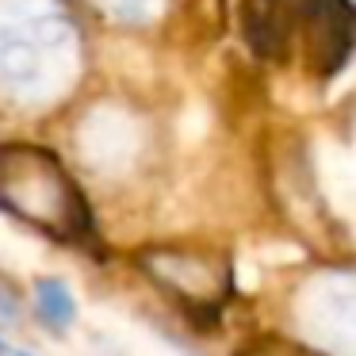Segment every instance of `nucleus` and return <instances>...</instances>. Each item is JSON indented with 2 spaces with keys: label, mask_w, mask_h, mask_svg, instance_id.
Instances as JSON below:
<instances>
[{
  "label": "nucleus",
  "mask_w": 356,
  "mask_h": 356,
  "mask_svg": "<svg viewBox=\"0 0 356 356\" xmlns=\"http://www.w3.org/2000/svg\"><path fill=\"white\" fill-rule=\"evenodd\" d=\"M0 356H35V353H27V348H16V345H8V341L0 337Z\"/></svg>",
  "instance_id": "nucleus-5"
},
{
  "label": "nucleus",
  "mask_w": 356,
  "mask_h": 356,
  "mask_svg": "<svg viewBox=\"0 0 356 356\" xmlns=\"http://www.w3.org/2000/svg\"><path fill=\"white\" fill-rule=\"evenodd\" d=\"M35 307H39V318L50 330H70L73 318H77V302H73L70 287L62 280H39L35 284Z\"/></svg>",
  "instance_id": "nucleus-4"
},
{
  "label": "nucleus",
  "mask_w": 356,
  "mask_h": 356,
  "mask_svg": "<svg viewBox=\"0 0 356 356\" xmlns=\"http://www.w3.org/2000/svg\"><path fill=\"white\" fill-rule=\"evenodd\" d=\"M16 314V307H12V299L4 291H0V322H8V318Z\"/></svg>",
  "instance_id": "nucleus-6"
},
{
  "label": "nucleus",
  "mask_w": 356,
  "mask_h": 356,
  "mask_svg": "<svg viewBox=\"0 0 356 356\" xmlns=\"http://www.w3.org/2000/svg\"><path fill=\"white\" fill-rule=\"evenodd\" d=\"M245 42L261 58H284L295 27V0H245Z\"/></svg>",
  "instance_id": "nucleus-3"
},
{
  "label": "nucleus",
  "mask_w": 356,
  "mask_h": 356,
  "mask_svg": "<svg viewBox=\"0 0 356 356\" xmlns=\"http://www.w3.org/2000/svg\"><path fill=\"white\" fill-rule=\"evenodd\" d=\"M295 12H302L310 27V47H314V70L322 77L345 65L348 58V27H353V12H348V0H299Z\"/></svg>",
  "instance_id": "nucleus-2"
},
{
  "label": "nucleus",
  "mask_w": 356,
  "mask_h": 356,
  "mask_svg": "<svg viewBox=\"0 0 356 356\" xmlns=\"http://www.w3.org/2000/svg\"><path fill=\"white\" fill-rule=\"evenodd\" d=\"M0 207L58 241H85L92 234L77 184L39 146H0Z\"/></svg>",
  "instance_id": "nucleus-1"
}]
</instances>
